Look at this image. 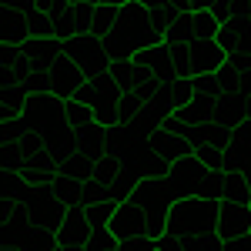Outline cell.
Here are the masks:
<instances>
[{"mask_svg": "<svg viewBox=\"0 0 251 251\" xmlns=\"http://www.w3.org/2000/svg\"><path fill=\"white\" fill-rule=\"evenodd\" d=\"M104 44H107V54H111V64H114V60H134L141 50L164 44V37L157 34L154 24H151V10L144 3L131 0V3L117 7L114 34Z\"/></svg>", "mask_w": 251, "mask_h": 251, "instance_id": "1", "label": "cell"}, {"mask_svg": "<svg viewBox=\"0 0 251 251\" xmlns=\"http://www.w3.org/2000/svg\"><path fill=\"white\" fill-rule=\"evenodd\" d=\"M221 201L211 198H177V204L168 214V231L171 238H211L218 234Z\"/></svg>", "mask_w": 251, "mask_h": 251, "instance_id": "2", "label": "cell"}, {"mask_svg": "<svg viewBox=\"0 0 251 251\" xmlns=\"http://www.w3.org/2000/svg\"><path fill=\"white\" fill-rule=\"evenodd\" d=\"M168 177H171L177 198H211V201H225V177H228V174L204 168V164L198 161V154L171 164Z\"/></svg>", "mask_w": 251, "mask_h": 251, "instance_id": "3", "label": "cell"}, {"mask_svg": "<svg viewBox=\"0 0 251 251\" xmlns=\"http://www.w3.org/2000/svg\"><path fill=\"white\" fill-rule=\"evenodd\" d=\"M134 201L141 211L148 214V238H164L168 231V214L177 204V191H174L171 177H141L134 191Z\"/></svg>", "mask_w": 251, "mask_h": 251, "instance_id": "4", "label": "cell"}, {"mask_svg": "<svg viewBox=\"0 0 251 251\" xmlns=\"http://www.w3.org/2000/svg\"><path fill=\"white\" fill-rule=\"evenodd\" d=\"M74 100L87 104V107L94 111L97 124L117 127V107H121V100H124V91H121V84H117L111 74H94V77L74 94Z\"/></svg>", "mask_w": 251, "mask_h": 251, "instance_id": "5", "label": "cell"}, {"mask_svg": "<svg viewBox=\"0 0 251 251\" xmlns=\"http://www.w3.org/2000/svg\"><path fill=\"white\" fill-rule=\"evenodd\" d=\"M24 208H27L30 221H34L37 228L54 231V234L64 228L67 211H71L57 194H54V188H34V184H27V191H24Z\"/></svg>", "mask_w": 251, "mask_h": 251, "instance_id": "6", "label": "cell"}, {"mask_svg": "<svg viewBox=\"0 0 251 251\" xmlns=\"http://www.w3.org/2000/svg\"><path fill=\"white\" fill-rule=\"evenodd\" d=\"M64 57H71L87 77H94V74H111L107 44L97 40L94 34H77V37L64 40Z\"/></svg>", "mask_w": 251, "mask_h": 251, "instance_id": "7", "label": "cell"}, {"mask_svg": "<svg viewBox=\"0 0 251 251\" xmlns=\"http://www.w3.org/2000/svg\"><path fill=\"white\" fill-rule=\"evenodd\" d=\"M221 30V20L211 10H194V14H177V20L168 30V44H198V40H214Z\"/></svg>", "mask_w": 251, "mask_h": 251, "instance_id": "8", "label": "cell"}, {"mask_svg": "<svg viewBox=\"0 0 251 251\" xmlns=\"http://www.w3.org/2000/svg\"><path fill=\"white\" fill-rule=\"evenodd\" d=\"M251 234V204L241 201H221V218H218V238L228 245Z\"/></svg>", "mask_w": 251, "mask_h": 251, "instance_id": "9", "label": "cell"}, {"mask_svg": "<svg viewBox=\"0 0 251 251\" xmlns=\"http://www.w3.org/2000/svg\"><path fill=\"white\" fill-rule=\"evenodd\" d=\"M137 71H144L148 77H154L157 84H164V80H177V67H174V57H171V47H168V40L164 44H157V47H148V50H141L134 57Z\"/></svg>", "mask_w": 251, "mask_h": 251, "instance_id": "10", "label": "cell"}, {"mask_svg": "<svg viewBox=\"0 0 251 251\" xmlns=\"http://www.w3.org/2000/svg\"><path fill=\"white\" fill-rule=\"evenodd\" d=\"M107 231L114 234V238H121V241H127V238H148V214L141 211L134 201H124V204H117Z\"/></svg>", "mask_w": 251, "mask_h": 251, "instance_id": "11", "label": "cell"}, {"mask_svg": "<svg viewBox=\"0 0 251 251\" xmlns=\"http://www.w3.org/2000/svg\"><path fill=\"white\" fill-rule=\"evenodd\" d=\"M87 74L80 71L77 64L71 57H60L54 67H50V84H54V97H60V100H74V94H77L80 87L87 84Z\"/></svg>", "mask_w": 251, "mask_h": 251, "instance_id": "12", "label": "cell"}, {"mask_svg": "<svg viewBox=\"0 0 251 251\" xmlns=\"http://www.w3.org/2000/svg\"><path fill=\"white\" fill-rule=\"evenodd\" d=\"M148 148H151L161 161H168V164H177V161H184V157L194 154L191 141L181 137V134H174V131H168V127H157L154 134L148 137Z\"/></svg>", "mask_w": 251, "mask_h": 251, "instance_id": "13", "label": "cell"}, {"mask_svg": "<svg viewBox=\"0 0 251 251\" xmlns=\"http://www.w3.org/2000/svg\"><path fill=\"white\" fill-rule=\"evenodd\" d=\"M225 64H228V54L218 47V40H198V44H191V67H194V77L218 74ZM194 77H191V80H194Z\"/></svg>", "mask_w": 251, "mask_h": 251, "instance_id": "14", "label": "cell"}, {"mask_svg": "<svg viewBox=\"0 0 251 251\" xmlns=\"http://www.w3.org/2000/svg\"><path fill=\"white\" fill-rule=\"evenodd\" d=\"M20 54L34 64V71H40V67H54L60 57H64V40L57 37H30L27 44H20Z\"/></svg>", "mask_w": 251, "mask_h": 251, "instance_id": "15", "label": "cell"}, {"mask_svg": "<svg viewBox=\"0 0 251 251\" xmlns=\"http://www.w3.org/2000/svg\"><path fill=\"white\" fill-rule=\"evenodd\" d=\"M0 34H3V47H20V44H27V40H30L27 10L3 7V3H0Z\"/></svg>", "mask_w": 251, "mask_h": 251, "instance_id": "16", "label": "cell"}, {"mask_svg": "<svg viewBox=\"0 0 251 251\" xmlns=\"http://www.w3.org/2000/svg\"><path fill=\"white\" fill-rule=\"evenodd\" d=\"M228 161H231L228 174L231 171L238 174V171H245V168L251 164V117L231 131V141H228Z\"/></svg>", "mask_w": 251, "mask_h": 251, "instance_id": "17", "label": "cell"}, {"mask_svg": "<svg viewBox=\"0 0 251 251\" xmlns=\"http://www.w3.org/2000/svg\"><path fill=\"white\" fill-rule=\"evenodd\" d=\"M248 114H245V100L234 94V91H225V94L214 100V124H221L225 131H234L238 124H245Z\"/></svg>", "mask_w": 251, "mask_h": 251, "instance_id": "18", "label": "cell"}, {"mask_svg": "<svg viewBox=\"0 0 251 251\" xmlns=\"http://www.w3.org/2000/svg\"><path fill=\"white\" fill-rule=\"evenodd\" d=\"M194 94H198V91H194L191 80H181V77H177V80H164V84L157 87L154 100H161L171 114H177V111H184V107L194 100Z\"/></svg>", "mask_w": 251, "mask_h": 251, "instance_id": "19", "label": "cell"}, {"mask_svg": "<svg viewBox=\"0 0 251 251\" xmlns=\"http://www.w3.org/2000/svg\"><path fill=\"white\" fill-rule=\"evenodd\" d=\"M77 151L87 154L91 161H100L104 154H111V144H107V127L104 124H91L77 131Z\"/></svg>", "mask_w": 251, "mask_h": 251, "instance_id": "20", "label": "cell"}, {"mask_svg": "<svg viewBox=\"0 0 251 251\" xmlns=\"http://www.w3.org/2000/svg\"><path fill=\"white\" fill-rule=\"evenodd\" d=\"M157 251H225V241L211 234V238H157Z\"/></svg>", "mask_w": 251, "mask_h": 251, "instance_id": "21", "label": "cell"}, {"mask_svg": "<svg viewBox=\"0 0 251 251\" xmlns=\"http://www.w3.org/2000/svg\"><path fill=\"white\" fill-rule=\"evenodd\" d=\"M27 100H30V91H27V87H3V97H0V121H17V117H24Z\"/></svg>", "mask_w": 251, "mask_h": 251, "instance_id": "22", "label": "cell"}, {"mask_svg": "<svg viewBox=\"0 0 251 251\" xmlns=\"http://www.w3.org/2000/svg\"><path fill=\"white\" fill-rule=\"evenodd\" d=\"M94 168H97V161H91L87 154H80V151H74V154H67V157H60V174L74 177V181H80V184L94 181Z\"/></svg>", "mask_w": 251, "mask_h": 251, "instance_id": "23", "label": "cell"}, {"mask_svg": "<svg viewBox=\"0 0 251 251\" xmlns=\"http://www.w3.org/2000/svg\"><path fill=\"white\" fill-rule=\"evenodd\" d=\"M127 171V164H124V157L117 154V151H111V154H104L100 161H97V168H94V181L107 191L111 184H114L121 174Z\"/></svg>", "mask_w": 251, "mask_h": 251, "instance_id": "24", "label": "cell"}, {"mask_svg": "<svg viewBox=\"0 0 251 251\" xmlns=\"http://www.w3.org/2000/svg\"><path fill=\"white\" fill-rule=\"evenodd\" d=\"M50 188H54V194H57L67 208H84V184H80V181L67 177V174H60Z\"/></svg>", "mask_w": 251, "mask_h": 251, "instance_id": "25", "label": "cell"}, {"mask_svg": "<svg viewBox=\"0 0 251 251\" xmlns=\"http://www.w3.org/2000/svg\"><path fill=\"white\" fill-rule=\"evenodd\" d=\"M114 24H117V7H111V3H97L94 20H91V34H94L97 40H107L111 34H114Z\"/></svg>", "mask_w": 251, "mask_h": 251, "instance_id": "26", "label": "cell"}, {"mask_svg": "<svg viewBox=\"0 0 251 251\" xmlns=\"http://www.w3.org/2000/svg\"><path fill=\"white\" fill-rule=\"evenodd\" d=\"M60 104H64V121H67L74 131H84V127L97 124L94 111H91L87 104H80V100H60Z\"/></svg>", "mask_w": 251, "mask_h": 251, "instance_id": "27", "label": "cell"}, {"mask_svg": "<svg viewBox=\"0 0 251 251\" xmlns=\"http://www.w3.org/2000/svg\"><path fill=\"white\" fill-rule=\"evenodd\" d=\"M20 251H60L57 234H54V231H44V228H37V225H34V228L27 231V238H24Z\"/></svg>", "mask_w": 251, "mask_h": 251, "instance_id": "28", "label": "cell"}, {"mask_svg": "<svg viewBox=\"0 0 251 251\" xmlns=\"http://www.w3.org/2000/svg\"><path fill=\"white\" fill-rule=\"evenodd\" d=\"M117 204L114 201H107V198H100V201H94V204H87L84 208V214H87V221L94 225V228H107L111 225V218H114Z\"/></svg>", "mask_w": 251, "mask_h": 251, "instance_id": "29", "label": "cell"}, {"mask_svg": "<svg viewBox=\"0 0 251 251\" xmlns=\"http://www.w3.org/2000/svg\"><path fill=\"white\" fill-rule=\"evenodd\" d=\"M225 201H241V204H251V188L241 174H228L225 177Z\"/></svg>", "mask_w": 251, "mask_h": 251, "instance_id": "30", "label": "cell"}, {"mask_svg": "<svg viewBox=\"0 0 251 251\" xmlns=\"http://www.w3.org/2000/svg\"><path fill=\"white\" fill-rule=\"evenodd\" d=\"M194 154H198V161H201L204 168H211V171H225V174H228V168H231V161H228V151H225V148H198Z\"/></svg>", "mask_w": 251, "mask_h": 251, "instance_id": "31", "label": "cell"}, {"mask_svg": "<svg viewBox=\"0 0 251 251\" xmlns=\"http://www.w3.org/2000/svg\"><path fill=\"white\" fill-rule=\"evenodd\" d=\"M168 47H171L174 67H177V77H181V80H191V77H194V67H191V44H168Z\"/></svg>", "mask_w": 251, "mask_h": 251, "instance_id": "32", "label": "cell"}, {"mask_svg": "<svg viewBox=\"0 0 251 251\" xmlns=\"http://www.w3.org/2000/svg\"><path fill=\"white\" fill-rule=\"evenodd\" d=\"M27 20H30V37H54V17H47L44 10H37V7H30L27 10Z\"/></svg>", "mask_w": 251, "mask_h": 251, "instance_id": "33", "label": "cell"}, {"mask_svg": "<svg viewBox=\"0 0 251 251\" xmlns=\"http://www.w3.org/2000/svg\"><path fill=\"white\" fill-rule=\"evenodd\" d=\"M77 34H80V27H77L74 10H67L64 17L54 20V37H57V40H71V37H77Z\"/></svg>", "mask_w": 251, "mask_h": 251, "instance_id": "34", "label": "cell"}, {"mask_svg": "<svg viewBox=\"0 0 251 251\" xmlns=\"http://www.w3.org/2000/svg\"><path fill=\"white\" fill-rule=\"evenodd\" d=\"M87 251H121V238H114L107 228H97L91 245H87Z\"/></svg>", "mask_w": 251, "mask_h": 251, "instance_id": "35", "label": "cell"}, {"mask_svg": "<svg viewBox=\"0 0 251 251\" xmlns=\"http://www.w3.org/2000/svg\"><path fill=\"white\" fill-rule=\"evenodd\" d=\"M71 10H74V17H77L80 34H91V20H94L97 3H91V0H84V3H77V7H71Z\"/></svg>", "mask_w": 251, "mask_h": 251, "instance_id": "36", "label": "cell"}, {"mask_svg": "<svg viewBox=\"0 0 251 251\" xmlns=\"http://www.w3.org/2000/svg\"><path fill=\"white\" fill-rule=\"evenodd\" d=\"M191 84H194V91H198V94H208V97H214V100H218V97L225 94V91H221V84H218V77H214V74H204V77H194Z\"/></svg>", "mask_w": 251, "mask_h": 251, "instance_id": "37", "label": "cell"}, {"mask_svg": "<svg viewBox=\"0 0 251 251\" xmlns=\"http://www.w3.org/2000/svg\"><path fill=\"white\" fill-rule=\"evenodd\" d=\"M34 7H37V10H44V14H47V17H64V14H67V10H71V7H67V0H34Z\"/></svg>", "mask_w": 251, "mask_h": 251, "instance_id": "38", "label": "cell"}, {"mask_svg": "<svg viewBox=\"0 0 251 251\" xmlns=\"http://www.w3.org/2000/svg\"><path fill=\"white\" fill-rule=\"evenodd\" d=\"M121 251H157V241L154 238H127V241H121Z\"/></svg>", "mask_w": 251, "mask_h": 251, "instance_id": "39", "label": "cell"}, {"mask_svg": "<svg viewBox=\"0 0 251 251\" xmlns=\"http://www.w3.org/2000/svg\"><path fill=\"white\" fill-rule=\"evenodd\" d=\"M211 14L221 20V24H228V20H231V0H214V3H211Z\"/></svg>", "mask_w": 251, "mask_h": 251, "instance_id": "40", "label": "cell"}, {"mask_svg": "<svg viewBox=\"0 0 251 251\" xmlns=\"http://www.w3.org/2000/svg\"><path fill=\"white\" fill-rule=\"evenodd\" d=\"M225 251H251V234L238 238V241H228V245H225Z\"/></svg>", "mask_w": 251, "mask_h": 251, "instance_id": "41", "label": "cell"}, {"mask_svg": "<svg viewBox=\"0 0 251 251\" xmlns=\"http://www.w3.org/2000/svg\"><path fill=\"white\" fill-rule=\"evenodd\" d=\"M3 7H17V10H30L34 7V0H0Z\"/></svg>", "mask_w": 251, "mask_h": 251, "instance_id": "42", "label": "cell"}, {"mask_svg": "<svg viewBox=\"0 0 251 251\" xmlns=\"http://www.w3.org/2000/svg\"><path fill=\"white\" fill-rule=\"evenodd\" d=\"M211 3L214 0H188V10H191V14L194 10H211Z\"/></svg>", "mask_w": 251, "mask_h": 251, "instance_id": "43", "label": "cell"}, {"mask_svg": "<svg viewBox=\"0 0 251 251\" xmlns=\"http://www.w3.org/2000/svg\"><path fill=\"white\" fill-rule=\"evenodd\" d=\"M137 3H144L148 10H154V7H164V0H137Z\"/></svg>", "mask_w": 251, "mask_h": 251, "instance_id": "44", "label": "cell"}, {"mask_svg": "<svg viewBox=\"0 0 251 251\" xmlns=\"http://www.w3.org/2000/svg\"><path fill=\"white\" fill-rule=\"evenodd\" d=\"M238 174H241V177L248 181V188H251V164H248V168H245V171H238Z\"/></svg>", "mask_w": 251, "mask_h": 251, "instance_id": "45", "label": "cell"}, {"mask_svg": "<svg viewBox=\"0 0 251 251\" xmlns=\"http://www.w3.org/2000/svg\"><path fill=\"white\" fill-rule=\"evenodd\" d=\"M77 3H84V0H67V7H77Z\"/></svg>", "mask_w": 251, "mask_h": 251, "instance_id": "46", "label": "cell"}, {"mask_svg": "<svg viewBox=\"0 0 251 251\" xmlns=\"http://www.w3.org/2000/svg\"><path fill=\"white\" fill-rule=\"evenodd\" d=\"M3 251H7V248H3Z\"/></svg>", "mask_w": 251, "mask_h": 251, "instance_id": "47", "label": "cell"}]
</instances>
